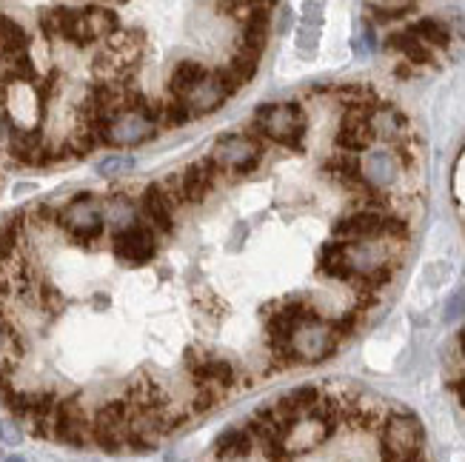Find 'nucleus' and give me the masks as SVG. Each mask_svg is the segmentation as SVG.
<instances>
[{
    "label": "nucleus",
    "mask_w": 465,
    "mask_h": 462,
    "mask_svg": "<svg viewBox=\"0 0 465 462\" xmlns=\"http://www.w3.org/2000/svg\"><path fill=\"white\" fill-rule=\"evenodd\" d=\"M157 251V240L152 234V226H132L126 231H117L114 234V254L124 260V263L132 266H143L154 257Z\"/></svg>",
    "instance_id": "obj_8"
},
{
    "label": "nucleus",
    "mask_w": 465,
    "mask_h": 462,
    "mask_svg": "<svg viewBox=\"0 0 465 462\" xmlns=\"http://www.w3.org/2000/svg\"><path fill=\"white\" fill-rule=\"evenodd\" d=\"M52 431L57 439H64L69 446H86L92 439V426L86 423V414L74 399L57 403L54 417H52Z\"/></svg>",
    "instance_id": "obj_10"
},
{
    "label": "nucleus",
    "mask_w": 465,
    "mask_h": 462,
    "mask_svg": "<svg viewBox=\"0 0 465 462\" xmlns=\"http://www.w3.org/2000/svg\"><path fill=\"white\" fill-rule=\"evenodd\" d=\"M189 371L194 377L197 388H209L214 394L226 391L234 386V369L232 363H226V359L220 357H194V351H189Z\"/></svg>",
    "instance_id": "obj_11"
},
{
    "label": "nucleus",
    "mask_w": 465,
    "mask_h": 462,
    "mask_svg": "<svg viewBox=\"0 0 465 462\" xmlns=\"http://www.w3.org/2000/svg\"><path fill=\"white\" fill-rule=\"evenodd\" d=\"M451 391L457 394L460 406L465 408V377H457V379H454V383H451Z\"/></svg>",
    "instance_id": "obj_31"
},
{
    "label": "nucleus",
    "mask_w": 465,
    "mask_h": 462,
    "mask_svg": "<svg viewBox=\"0 0 465 462\" xmlns=\"http://www.w3.org/2000/svg\"><path fill=\"white\" fill-rule=\"evenodd\" d=\"M317 44H320V17H306L297 29V49L302 54H314L317 52Z\"/></svg>",
    "instance_id": "obj_26"
},
{
    "label": "nucleus",
    "mask_w": 465,
    "mask_h": 462,
    "mask_svg": "<svg viewBox=\"0 0 465 462\" xmlns=\"http://www.w3.org/2000/svg\"><path fill=\"white\" fill-rule=\"evenodd\" d=\"M140 206H143V214L152 223V229L163 231V234H169L174 229V206L169 203V197H166V192L160 183L146 186L143 203H140Z\"/></svg>",
    "instance_id": "obj_16"
},
{
    "label": "nucleus",
    "mask_w": 465,
    "mask_h": 462,
    "mask_svg": "<svg viewBox=\"0 0 465 462\" xmlns=\"http://www.w3.org/2000/svg\"><path fill=\"white\" fill-rule=\"evenodd\" d=\"M386 231V214L377 211H354L334 223L331 234L340 243H360V240H380Z\"/></svg>",
    "instance_id": "obj_9"
},
{
    "label": "nucleus",
    "mask_w": 465,
    "mask_h": 462,
    "mask_svg": "<svg viewBox=\"0 0 465 462\" xmlns=\"http://www.w3.org/2000/svg\"><path fill=\"white\" fill-rule=\"evenodd\" d=\"M371 12H377V17L382 20H394V17H406L409 12H414V4H369Z\"/></svg>",
    "instance_id": "obj_28"
},
{
    "label": "nucleus",
    "mask_w": 465,
    "mask_h": 462,
    "mask_svg": "<svg viewBox=\"0 0 465 462\" xmlns=\"http://www.w3.org/2000/svg\"><path fill=\"white\" fill-rule=\"evenodd\" d=\"M57 223L64 226L74 240H97L104 234V203L94 194H77L72 203L57 214Z\"/></svg>",
    "instance_id": "obj_6"
},
{
    "label": "nucleus",
    "mask_w": 465,
    "mask_h": 462,
    "mask_svg": "<svg viewBox=\"0 0 465 462\" xmlns=\"http://www.w3.org/2000/svg\"><path fill=\"white\" fill-rule=\"evenodd\" d=\"M104 223H109L117 231H126L132 226H137V209L126 194H114L104 203Z\"/></svg>",
    "instance_id": "obj_20"
},
{
    "label": "nucleus",
    "mask_w": 465,
    "mask_h": 462,
    "mask_svg": "<svg viewBox=\"0 0 465 462\" xmlns=\"http://www.w3.org/2000/svg\"><path fill=\"white\" fill-rule=\"evenodd\" d=\"M6 339H9V337H6V329H4V326H0V351H4V349H6Z\"/></svg>",
    "instance_id": "obj_32"
},
{
    "label": "nucleus",
    "mask_w": 465,
    "mask_h": 462,
    "mask_svg": "<svg viewBox=\"0 0 465 462\" xmlns=\"http://www.w3.org/2000/svg\"><path fill=\"white\" fill-rule=\"evenodd\" d=\"M132 169H134V160L129 154H109L106 160H100V163H97V174H104V177L126 174Z\"/></svg>",
    "instance_id": "obj_27"
},
{
    "label": "nucleus",
    "mask_w": 465,
    "mask_h": 462,
    "mask_svg": "<svg viewBox=\"0 0 465 462\" xmlns=\"http://www.w3.org/2000/svg\"><path fill=\"white\" fill-rule=\"evenodd\" d=\"M389 46L397 49L402 57L409 60V64H431V49L426 44H420V40L411 34V32H394L389 34Z\"/></svg>",
    "instance_id": "obj_24"
},
{
    "label": "nucleus",
    "mask_w": 465,
    "mask_h": 462,
    "mask_svg": "<svg viewBox=\"0 0 465 462\" xmlns=\"http://www.w3.org/2000/svg\"><path fill=\"white\" fill-rule=\"evenodd\" d=\"M17 246V223L9 220V223L0 226V257H9Z\"/></svg>",
    "instance_id": "obj_29"
},
{
    "label": "nucleus",
    "mask_w": 465,
    "mask_h": 462,
    "mask_svg": "<svg viewBox=\"0 0 465 462\" xmlns=\"http://www.w3.org/2000/svg\"><path fill=\"white\" fill-rule=\"evenodd\" d=\"M154 132H157V123L146 112L124 109L100 126V143H106L112 149H134V146H143L146 140H152Z\"/></svg>",
    "instance_id": "obj_5"
},
{
    "label": "nucleus",
    "mask_w": 465,
    "mask_h": 462,
    "mask_svg": "<svg viewBox=\"0 0 465 462\" xmlns=\"http://www.w3.org/2000/svg\"><path fill=\"white\" fill-rule=\"evenodd\" d=\"M20 439H24V434H20V428L12 423V419H0V443L20 446Z\"/></svg>",
    "instance_id": "obj_30"
},
{
    "label": "nucleus",
    "mask_w": 465,
    "mask_h": 462,
    "mask_svg": "<svg viewBox=\"0 0 465 462\" xmlns=\"http://www.w3.org/2000/svg\"><path fill=\"white\" fill-rule=\"evenodd\" d=\"M254 129L257 134L269 137L272 143L300 149L302 137H306V114H302L300 103H269L257 109Z\"/></svg>",
    "instance_id": "obj_2"
},
{
    "label": "nucleus",
    "mask_w": 465,
    "mask_h": 462,
    "mask_svg": "<svg viewBox=\"0 0 465 462\" xmlns=\"http://www.w3.org/2000/svg\"><path fill=\"white\" fill-rule=\"evenodd\" d=\"M360 163H362V180H366L369 189H374V192L391 186L394 180H397V174L402 172L400 154L397 152H389V149L369 152L366 157H360Z\"/></svg>",
    "instance_id": "obj_12"
},
{
    "label": "nucleus",
    "mask_w": 465,
    "mask_h": 462,
    "mask_svg": "<svg viewBox=\"0 0 465 462\" xmlns=\"http://www.w3.org/2000/svg\"><path fill=\"white\" fill-rule=\"evenodd\" d=\"M257 66H260V57L252 54V52H246V49H240V52L232 57V64H229L226 69L237 77V84H240V86H246L249 80L257 74Z\"/></svg>",
    "instance_id": "obj_25"
},
{
    "label": "nucleus",
    "mask_w": 465,
    "mask_h": 462,
    "mask_svg": "<svg viewBox=\"0 0 465 462\" xmlns=\"http://www.w3.org/2000/svg\"><path fill=\"white\" fill-rule=\"evenodd\" d=\"M220 172L214 169V163L209 157L197 160V163H192L183 174H180V186H183V200H189V203H200V200H206V194L212 192L214 186V177Z\"/></svg>",
    "instance_id": "obj_15"
},
{
    "label": "nucleus",
    "mask_w": 465,
    "mask_h": 462,
    "mask_svg": "<svg viewBox=\"0 0 465 462\" xmlns=\"http://www.w3.org/2000/svg\"><path fill=\"white\" fill-rule=\"evenodd\" d=\"M422 451V426L409 411H394L382 419L380 431V457L382 462H420Z\"/></svg>",
    "instance_id": "obj_1"
},
{
    "label": "nucleus",
    "mask_w": 465,
    "mask_h": 462,
    "mask_svg": "<svg viewBox=\"0 0 465 462\" xmlns=\"http://www.w3.org/2000/svg\"><path fill=\"white\" fill-rule=\"evenodd\" d=\"M4 462H26V459H24V457H6Z\"/></svg>",
    "instance_id": "obj_34"
},
{
    "label": "nucleus",
    "mask_w": 465,
    "mask_h": 462,
    "mask_svg": "<svg viewBox=\"0 0 465 462\" xmlns=\"http://www.w3.org/2000/svg\"><path fill=\"white\" fill-rule=\"evenodd\" d=\"M232 94L220 86V80H217V74L212 72V74H206L203 80L197 84V89L183 100L186 103V109H189V114L192 117H203V114H212V112H217L220 106L226 103Z\"/></svg>",
    "instance_id": "obj_14"
},
{
    "label": "nucleus",
    "mask_w": 465,
    "mask_h": 462,
    "mask_svg": "<svg viewBox=\"0 0 465 462\" xmlns=\"http://www.w3.org/2000/svg\"><path fill=\"white\" fill-rule=\"evenodd\" d=\"M340 346V337L334 331L331 323L326 319H309L302 323L294 334H292V343H289V363H322L329 359Z\"/></svg>",
    "instance_id": "obj_3"
},
{
    "label": "nucleus",
    "mask_w": 465,
    "mask_h": 462,
    "mask_svg": "<svg viewBox=\"0 0 465 462\" xmlns=\"http://www.w3.org/2000/svg\"><path fill=\"white\" fill-rule=\"evenodd\" d=\"M406 32H411L420 44H426L429 49L431 46H437V49H446L449 44H451V32H449V26L446 24H440V20H434V17H422V20H417V24H411Z\"/></svg>",
    "instance_id": "obj_22"
},
{
    "label": "nucleus",
    "mask_w": 465,
    "mask_h": 462,
    "mask_svg": "<svg viewBox=\"0 0 465 462\" xmlns=\"http://www.w3.org/2000/svg\"><path fill=\"white\" fill-rule=\"evenodd\" d=\"M369 112L371 106H362V109H346L340 120V129H337V146L346 152V154H360L366 152L374 143V132L369 123Z\"/></svg>",
    "instance_id": "obj_7"
},
{
    "label": "nucleus",
    "mask_w": 465,
    "mask_h": 462,
    "mask_svg": "<svg viewBox=\"0 0 465 462\" xmlns=\"http://www.w3.org/2000/svg\"><path fill=\"white\" fill-rule=\"evenodd\" d=\"M206 74L209 72L200 66L197 60H180V64L172 69V77H169V92H172V97L174 100H186Z\"/></svg>",
    "instance_id": "obj_18"
},
{
    "label": "nucleus",
    "mask_w": 465,
    "mask_h": 462,
    "mask_svg": "<svg viewBox=\"0 0 465 462\" xmlns=\"http://www.w3.org/2000/svg\"><path fill=\"white\" fill-rule=\"evenodd\" d=\"M260 157H262L260 140L252 134H240V132L217 137L209 152L214 169L226 174H249L260 163Z\"/></svg>",
    "instance_id": "obj_4"
},
{
    "label": "nucleus",
    "mask_w": 465,
    "mask_h": 462,
    "mask_svg": "<svg viewBox=\"0 0 465 462\" xmlns=\"http://www.w3.org/2000/svg\"><path fill=\"white\" fill-rule=\"evenodd\" d=\"M29 46V34L26 29L15 24L12 17L0 15V54H9V57H20Z\"/></svg>",
    "instance_id": "obj_23"
},
{
    "label": "nucleus",
    "mask_w": 465,
    "mask_h": 462,
    "mask_svg": "<svg viewBox=\"0 0 465 462\" xmlns=\"http://www.w3.org/2000/svg\"><path fill=\"white\" fill-rule=\"evenodd\" d=\"M369 123H371L374 140L380 137V140H389V143H402V140L409 137V120L394 106L374 103L369 112Z\"/></svg>",
    "instance_id": "obj_13"
},
{
    "label": "nucleus",
    "mask_w": 465,
    "mask_h": 462,
    "mask_svg": "<svg viewBox=\"0 0 465 462\" xmlns=\"http://www.w3.org/2000/svg\"><path fill=\"white\" fill-rule=\"evenodd\" d=\"M269 32H272V9L269 6H254L246 15V26H242V44L240 49H246L252 54H262L269 44Z\"/></svg>",
    "instance_id": "obj_17"
},
{
    "label": "nucleus",
    "mask_w": 465,
    "mask_h": 462,
    "mask_svg": "<svg viewBox=\"0 0 465 462\" xmlns=\"http://www.w3.org/2000/svg\"><path fill=\"white\" fill-rule=\"evenodd\" d=\"M252 448H254V437L246 428H232L226 434H220V439L214 443L220 459H242L252 454Z\"/></svg>",
    "instance_id": "obj_21"
},
{
    "label": "nucleus",
    "mask_w": 465,
    "mask_h": 462,
    "mask_svg": "<svg viewBox=\"0 0 465 462\" xmlns=\"http://www.w3.org/2000/svg\"><path fill=\"white\" fill-rule=\"evenodd\" d=\"M460 349H462V357H465V329H462V334H460Z\"/></svg>",
    "instance_id": "obj_33"
},
{
    "label": "nucleus",
    "mask_w": 465,
    "mask_h": 462,
    "mask_svg": "<svg viewBox=\"0 0 465 462\" xmlns=\"http://www.w3.org/2000/svg\"><path fill=\"white\" fill-rule=\"evenodd\" d=\"M317 263H320V271L331 280H354V271L346 257V243H340V240H331V243L320 249Z\"/></svg>",
    "instance_id": "obj_19"
}]
</instances>
